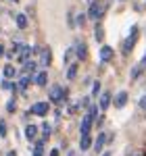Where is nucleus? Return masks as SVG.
<instances>
[{
    "label": "nucleus",
    "mask_w": 146,
    "mask_h": 156,
    "mask_svg": "<svg viewBox=\"0 0 146 156\" xmlns=\"http://www.w3.org/2000/svg\"><path fill=\"white\" fill-rule=\"evenodd\" d=\"M65 98H67V90H63L61 85H52L48 90V100L52 104H61L65 102Z\"/></svg>",
    "instance_id": "obj_1"
},
{
    "label": "nucleus",
    "mask_w": 146,
    "mask_h": 156,
    "mask_svg": "<svg viewBox=\"0 0 146 156\" xmlns=\"http://www.w3.org/2000/svg\"><path fill=\"white\" fill-rule=\"evenodd\" d=\"M136 37H138V27H132V31H130V37L123 42V54H130L132 52V48L136 46Z\"/></svg>",
    "instance_id": "obj_2"
},
{
    "label": "nucleus",
    "mask_w": 146,
    "mask_h": 156,
    "mask_svg": "<svg viewBox=\"0 0 146 156\" xmlns=\"http://www.w3.org/2000/svg\"><path fill=\"white\" fill-rule=\"evenodd\" d=\"M48 110H50V104L48 102H36L34 106H31V115H36V117H46L48 115Z\"/></svg>",
    "instance_id": "obj_3"
},
{
    "label": "nucleus",
    "mask_w": 146,
    "mask_h": 156,
    "mask_svg": "<svg viewBox=\"0 0 146 156\" xmlns=\"http://www.w3.org/2000/svg\"><path fill=\"white\" fill-rule=\"evenodd\" d=\"M92 125H94V117H92V115H86L84 119H82V125H79V133H82V135H90Z\"/></svg>",
    "instance_id": "obj_4"
},
{
    "label": "nucleus",
    "mask_w": 146,
    "mask_h": 156,
    "mask_svg": "<svg viewBox=\"0 0 146 156\" xmlns=\"http://www.w3.org/2000/svg\"><path fill=\"white\" fill-rule=\"evenodd\" d=\"M102 11H104V9H100V4H98L96 0H92V4H90V11H88V15H86V17H90V19L98 21V19H100V15H102Z\"/></svg>",
    "instance_id": "obj_5"
},
{
    "label": "nucleus",
    "mask_w": 146,
    "mask_h": 156,
    "mask_svg": "<svg viewBox=\"0 0 146 156\" xmlns=\"http://www.w3.org/2000/svg\"><path fill=\"white\" fill-rule=\"evenodd\" d=\"M50 62H52V52H50V48H42L40 50V67H48Z\"/></svg>",
    "instance_id": "obj_6"
},
{
    "label": "nucleus",
    "mask_w": 146,
    "mask_h": 156,
    "mask_svg": "<svg viewBox=\"0 0 146 156\" xmlns=\"http://www.w3.org/2000/svg\"><path fill=\"white\" fill-rule=\"evenodd\" d=\"M113 56H115V50L111 48V46H102V48H100V60H102V62H111Z\"/></svg>",
    "instance_id": "obj_7"
},
{
    "label": "nucleus",
    "mask_w": 146,
    "mask_h": 156,
    "mask_svg": "<svg viewBox=\"0 0 146 156\" xmlns=\"http://www.w3.org/2000/svg\"><path fill=\"white\" fill-rule=\"evenodd\" d=\"M75 54H77V58H79V60L88 58V46H86L84 42H77V44H75Z\"/></svg>",
    "instance_id": "obj_8"
},
{
    "label": "nucleus",
    "mask_w": 146,
    "mask_h": 156,
    "mask_svg": "<svg viewBox=\"0 0 146 156\" xmlns=\"http://www.w3.org/2000/svg\"><path fill=\"white\" fill-rule=\"evenodd\" d=\"M36 69H38V65L34 60H25L23 62V73L27 77H34V75H36Z\"/></svg>",
    "instance_id": "obj_9"
},
{
    "label": "nucleus",
    "mask_w": 146,
    "mask_h": 156,
    "mask_svg": "<svg viewBox=\"0 0 146 156\" xmlns=\"http://www.w3.org/2000/svg\"><path fill=\"white\" fill-rule=\"evenodd\" d=\"M107 142H109V135H107V133H98V140L94 142V150H96V152H102V148H104Z\"/></svg>",
    "instance_id": "obj_10"
},
{
    "label": "nucleus",
    "mask_w": 146,
    "mask_h": 156,
    "mask_svg": "<svg viewBox=\"0 0 146 156\" xmlns=\"http://www.w3.org/2000/svg\"><path fill=\"white\" fill-rule=\"evenodd\" d=\"M34 81H36V83L40 85V87H46V85H48V73H46V71H40V73H36Z\"/></svg>",
    "instance_id": "obj_11"
},
{
    "label": "nucleus",
    "mask_w": 146,
    "mask_h": 156,
    "mask_svg": "<svg viewBox=\"0 0 146 156\" xmlns=\"http://www.w3.org/2000/svg\"><path fill=\"white\" fill-rule=\"evenodd\" d=\"M111 102H113V96H111L109 92H104V94L100 96V102H98V106H100V110H107V108L111 106Z\"/></svg>",
    "instance_id": "obj_12"
},
{
    "label": "nucleus",
    "mask_w": 146,
    "mask_h": 156,
    "mask_svg": "<svg viewBox=\"0 0 146 156\" xmlns=\"http://www.w3.org/2000/svg\"><path fill=\"white\" fill-rule=\"evenodd\" d=\"M115 108H123L125 104H127V92H119L117 96H115Z\"/></svg>",
    "instance_id": "obj_13"
},
{
    "label": "nucleus",
    "mask_w": 146,
    "mask_h": 156,
    "mask_svg": "<svg viewBox=\"0 0 146 156\" xmlns=\"http://www.w3.org/2000/svg\"><path fill=\"white\" fill-rule=\"evenodd\" d=\"M29 56H31V48L29 46H21V50L17 52V58L21 62H25V60H29Z\"/></svg>",
    "instance_id": "obj_14"
},
{
    "label": "nucleus",
    "mask_w": 146,
    "mask_h": 156,
    "mask_svg": "<svg viewBox=\"0 0 146 156\" xmlns=\"http://www.w3.org/2000/svg\"><path fill=\"white\" fill-rule=\"evenodd\" d=\"M15 23H17V27H19V29H27V25H29V21H27V15L19 12V15L15 17Z\"/></svg>",
    "instance_id": "obj_15"
},
{
    "label": "nucleus",
    "mask_w": 146,
    "mask_h": 156,
    "mask_svg": "<svg viewBox=\"0 0 146 156\" xmlns=\"http://www.w3.org/2000/svg\"><path fill=\"white\" fill-rule=\"evenodd\" d=\"M36 135H38V127L36 125H27V127H25V137H27L29 142H34Z\"/></svg>",
    "instance_id": "obj_16"
},
{
    "label": "nucleus",
    "mask_w": 146,
    "mask_h": 156,
    "mask_svg": "<svg viewBox=\"0 0 146 156\" xmlns=\"http://www.w3.org/2000/svg\"><path fill=\"white\" fill-rule=\"evenodd\" d=\"M90 146H92V137H90V135H82V140H79V150L86 152V150H90Z\"/></svg>",
    "instance_id": "obj_17"
},
{
    "label": "nucleus",
    "mask_w": 146,
    "mask_h": 156,
    "mask_svg": "<svg viewBox=\"0 0 146 156\" xmlns=\"http://www.w3.org/2000/svg\"><path fill=\"white\" fill-rule=\"evenodd\" d=\"M2 71H4V77H6V79H13V77L17 75V69H15L13 65H4V69H2Z\"/></svg>",
    "instance_id": "obj_18"
},
{
    "label": "nucleus",
    "mask_w": 146,
    "mask_h": 156,
    "mask_svg": "<svg viewBox=\"0 0 146 156\" xmlns=\"http://www.w3.org/2000/svg\"><path fill=\"white\" fill-rule=\"evenodd\" d=\"M29 83H31V77H27V75H25V77H21V79H19L17 90H27V87H29Z\"/></svg>",
    "instance_id": "obj_19"
},
{
    "label": "nucleus",
    "mask_w": 146,
    "mask_h": 156,
    "mask_svg": "<svg viewBox=\"0 0 146 156\" xmlns=\"http://www.w3.org/2000/svg\"><path fill=\"white\" fill-rule=\"evenodd\" d=\"M34 156H44V140H38L34 148Z\"/></svg>",
    "instance_id": "obj_20"
},
{
    "label": "nucleus",
    "mask_w": 146,
    "mask_h": 156,
    "mask_svg": "<svg viewBox=\"0 0 146 156\" xmlns=\"http://www.w3.org/2000/svg\"><path fill=\"white\" fill-rule=\"evenodd\" d=\"M77 77V65H69V69H67V79L73 81Z\"/></svg>",
    "instance_id": "obj_21"
},
{
    "label": "nucleus",
    "mask_w": 146,
    "mask_h": 156,
    "mask_svg": "<svg viewBox=\"0 0 146 156\" xmlns=\"http://www.w3.org/2000/svg\"><path fill=\"white\" fill-rule=\"evenodd\" d=\"M94 37H96V42H102V40H104V29H102L100 23H98L96 29H94Z\"/></svg>",
    "instance_id": "obj_22"
},
{
    "label": "nucleus",
    "mask_w": 146,
    "mask_h": 156,
    "mask_svg": "<svg viewBox=\"0 0 146 156\" xmlns=\"http://www.w3.org/2000/svg\"><path fill=\"white\" fill-rule=\"evenodd\" d=\"M42 133H44V140H46L50 133H52V127H50L48 123H42Z\"/></svg>",
    "instance_id": "obj_23"
},
{
    "label": "nucleus",
    "mask_w": 146,
    "mask_h": 156,
    "mask_svg": "<svg viewBox=\"0 0 146 156\" xmlns=\"http://www.w3.org/2000/svg\"><path fill=\"white\" fill-rule=\"evenodd\" d=\"M71 56H73V48H69L67 52H65V56H63V62L69 65V62H71Z\"/></svg>",
    "instance_id": "obj_24"
},
{
    "label": "nucleus",
    "mask_w": 146,
    "mask_h": 156,
    "mask_svg": "<svg viewBox=\"0 0 146 156\" xmlns=\"http://www.w3.org/2000/svg\"><path fill=\"white\" fill-rule=\"evenodd\" d=\"M140 73H142V69L136 65L134 69H132V73H130V77H132V79H138V77H140Z\"/></svg>",
    "instance_id": "obj_25"
},
{
    "label": "nucleus",
    "mask_w": 146,
    "mask_h": 156,
    "mask_svg": "<svg viewBox=\"0 0 146 156\" xmlns=\"http://www.w3.org/2000/svg\"><path fill=\"white\" fill-rule=\"evenodd\" d=\"M86 19H88V17H86L84 12H79V15H77V19H75V23H73V25H84V23H86Z\"/></svg>",
    "instance_id": "obj_26"
},
{
    "label": "nucleus",
    "mask_w": 146,
    "mask_h": 156,
    "mask_svg": "<svg viewBox=\"0 0 146 156\" xmlns=\"http://www.w3.org/2000/svg\"><path fill=\"white\" fill-rule=\"evenodd\" d=\"M6 110H9V112H15V110H17V102H15V100H9V102H6Z\"/></svg>",
    "instance_id": "obj_27"
},
{
    "label": "nucleus",
    "mask_w": 146,
    "mask_h": 156,
    "mask_svg": "<svg viewBox=\"0 0 146 156\" xmlns=\"http://www.w3.org/2000/svg\"><path fill=\"white\" fill-rule=\"evenodd\" d=\"M98 92H100V81H94V85H92V96H98Z\"/></svg>",
    "instance_id": "obj_28"
},
{
    "label": "nucleus",
    "mask_w": 146,
    "mask_h": 156,
    "mask_svg": "<svg viewBox=\"0 0 146 156\" xmlns=\"http://www.w3.org/2000/svg\"><path fill=\"white\" fill-rule=\"evenodd\" d=\"M0 137H6V123L0 121Z\"/></svg>",
    "instance_id": "obj_29"
},
{
    "label": "nucleus",
    "mask_w": 146,
    "mask_h": 156,
    "mask_svg": "<svg viewBox=\"0 0 146 156\" xmlns=\"http://www.w3.org/2000/svg\"><path fill=\"white\" fill-rule=\"evenodd\" d=\"M138 67H140V69H142V71H144V69H146V54H144V58L140 60V65H138Z\"/></svg>",
    "instance_id": "obj_30"
},
{
    "label": "nucleus",
    "mask_w": 146,
    "mask_h": 156,
    "mask_svg": "<svg viewBox=\"0 0 146 156\" xmlns=\"http://www.w3.org/2000/svg\"><path fill=\"white\" fill-rule=\"evenodd\" d=\"M140 106H142V110H146V96L140 100Z\"/></svg>",
    "instance_id": "obj_31"
},
{
    "label": "nucleus",
    "mask_w": 146,
    "mask_h": 156,
    "mask_svg": "<svg viewBox=\"0 0 146 156\" xmlns=\"http://www.w3.org/2000/svg\"><path fill=\"white\" fill-rule=\"evenodd\" d=\"M127 156H144V154H142V152H130Z\"/></svg>",
    "instance_id": "obj_32"
},
{
    "label": "nucleus",
    "mask_w": 146,
    "mask_h": 156,
    "mask_svg": "<svg viewBox=\"0 0 146 156\" xmlns=\"http://www.w3.org/2000/svg\"><path fill=\"white\" fill-rule=\"evenodd\" d=\"M50 156H59V150L54 148V150H50Z\"/></svg>",
    "instance_id": "obj_33"
},
{
    "label": "nucleus",
    "mask_w": 146,
    "mask_h": 156,
    "mask_svg": "<svg viewBox=\"0 0 146 156\" xmlns=\"http://www.w3.org/2000/svg\"><path fill=\"white\" fill-rule=\"evenodd\" d=\"M6 156H17V152H15V150H11V152H6Z\"/></svg>",
    "instance_id": "obj_34"
},
{
    "label": "nucleus",
    "mask_w": 146,
    "mask_h": 156,
    "mask_svg": "<svg viewBox=\"0 0 146 156\" xmlns=\"http://www.w3.org/2000/svg\"><path fill=\"white\" fill-rule=\"evenodd\" d=\"M102 156H111V152H104V154H102Z\"/></svg>",
    "instance_id": "obj_35"
},
{
    "label": "nucleus",
    "mask_w": 146,
    "mask_h": 156,
    "mask_svg": "<svg viewBox=\"0 0 146 156\" xmlns=\"http://www.w3.org/2000/svg\"><path fill=\"white\" fill-rule=\"evenodd\" d=\"M11 2H17V0H11Z\"/></svg>",
    "instance_id": "obj_36"
},
{
    "label": "nucleus",
    "mask_w": 146,
    "mask_h": 156,
    "mask_svg": "<svg viewBox=\"0 0 146 156\" xmlns=\"http://www.w3.org/2000/svg\"><path fill=\"white\" fill-rule=\"evenodd\" d=\"M119 2H123V0H119Z\"/></svg>",
    "instance_id": "obj_37"
}]
</instances>
